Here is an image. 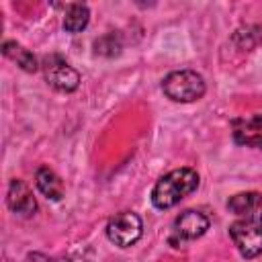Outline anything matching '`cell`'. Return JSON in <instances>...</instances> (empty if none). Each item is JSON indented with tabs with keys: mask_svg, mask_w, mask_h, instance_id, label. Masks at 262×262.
I'll return each mask as SVG.
<instances>
[{
	"mask_svg": "<svg viewBox=\"0 0 262 262\" xmlns=\"http://www.w3.org/2000/svg\"><path fill=\"white\" fill-rule=\"evenodd\" d=\"M196 186H199V174L192 168H176L156 182L151 190V203L158 209H170L178 205L184 196L194 192Z\"/></svg>",
	"mask_w": 262,
	"mask_h": 262,
	"instance_id": "cell-1",
	"label": "cell"
},
{
	"mask_svg": "<svg viewBox=\"0 0 262 262\" xmlns=\"http://www.w3.org/2000/svg\"><path fill=\"white\" fill-rule=\"evenodd\" d=\"M164 94L174 102H192L205 94V80L192 70H178L164 78Z\"/></svg>",
	"mask_w": 262,
	"mask_h": 262,
	"instance_id": "cell-2",
	"label": "cell"
},
{
	"mask_svg": "<svg viewBox=\"0 0 262 262\" xmlns=\"http://www.w3.org/2000/svg\"><path fill=\"white\" fill-rule=\"evenodd\" d=\"M141 233H143L141 217L131 211H123V213L115 215L113 219H108V223H106V237L119 248L133 246L141 237Z\"/></svg>",
	"mask_w": 262,
	"mask_h": 262,
	"instance_id": "cell-3",
	"label": "cell"
},
{
	"mask_svg": "<svg viewBox=\"0 0 262 262\" xmlns=\"http://www.w3.org/2000/svg\"><path fill=\"white\" fill-rule=\"evenodd\" d=\"M43 74L49 86H53L59 92H74L80 84V74L61 57V55H47L43 57Z\"/></svg>",
	"mask_w": 262,
	"mask_h": 262,
	"instance_id": "cell-4",
	"label": "cell"
},
{
	"mask_svg": "<svg viewBox=\"0 0 262 262\" xmlns=\"http://www.w3.org/2000/svg\"><path fill=\"white\" fill-rule=\"evenodd\" d=\"M229 235L244 258H256L262 254V229L256 223L248 219L235 221L229 227Z\"/></svg>",
	"mask_w": 262,
	"mask_h": 262,
	"instance_id": "cell-5",
	"label": "cell"
},
{
	"mask_svg": "<svg viewBox=\"0 0 262 262\" xmlns=\"http://www.w3.org/2000/svg\"><path fill=\"white\" fill-rule=\"evenodd\" d=\"M6 203H8V209L16 215H23V217H29L37 211V201L31 192V188L23 182V180H10L8 184V194H6Z\"/></svg>",
	"mask_w": 262,
	"mask_h": 262,
	"instance_id": "cell-6",
	"label": "cell"
},
{
	"mask_svg": "<svg viewBox=\"0 0 262 262\" xmlns=\"http://www.w3.org/2000/svg\"><path fill=\"white\" fill-rule=\"evenodd\" d=\"M209 229V219L201 211H184L174 219V233L182 239H196Z\"/></svg>",
	"mask_w": 262,
	"mask_h": 262,
	"instance_id": "cell-7",
	"label": "cell"
},
{
	"mask_svg": "<svg viewBox=\"0 0 262 262\" xmlns=\"http://www.w3.org/2000/svg\"><path fill=\"white\" fill-rule=\"evenodd\" d=\"M35 184H37L39 192H41L43 196L51 199V201H59V199L63 196V182H61L59 176H57L51 168H47V166H43V168L37 170V174H35Z\"/></svg>",
	"mask_w": 262,
	"mask_h": 262,
	"instance_id": "cell-8",
	"label": "cell"
},
{
	"mask_svg": "<svg viewBox=\"0 0 262 262\" xmlns=\"http://www.w3.org/2000/svg\"><path fill=\"white\" fill-rule=\"evenodd\" d=\"M2 53H4L8 59L16 61V66H20L25 72H35V70L39 68L35 55H33L31 51H27L23 45H18L16 41H4V43H2Z\"/></svg>",
	"mask_w": 262,
	"mask_h": 262,
	"instance_id": "cell-9",
	"label": "cell"
},
{
	"mask_svg": "<svg viewBox=\"0 0 262 262\" xmlns=\"http://www.w3.org/2000/svg\"><path fill=\"white\" fill-rule=\"evenodd\" d=\"M262 207V194L260 192H239L233 194L227 201V209L235 215H250Z\"/></svg>",
	"mask_w": 262,
	"mask_h": 262,
	"instance_id": "cell-10",
	"label": "cell"
},
{
	"mask_svg": "<svg viewBox=\"0 0 262 262\" xmlns=\"http://www.w3.org/2000/svg\"><path fill=\"white\" fill-rule=\"evenodd\" d=\"M90 20V10L86 4H70L63 16V29L68 33H80L82 29H86Z\"/></svg>",
	"mask_w": 262,
	"mask_h": 262,
	"instance_id": "cell-11",
	"label": "cell"
},
{
	"mask_svg": "<svg viewBox=\"0 0 262 262\" xmlns=\"http://www.w3.org/2000/svg\"><path fill=\"white\" fill-rule=\"evenodd\" d=\"M119 51H121V39L115 33H106L94 41V53L96 55L113 57V55H119Z\"/></svg>",
	"mask_w": 262,
	"mask_h": 262,
	"instance_id": "cell-12",
	"label": "cell"
},
{
	"mask_svg": "<svg viewBox=\"0 0 262 262\" xmlns=\"http://www.w3.org/2000/svg\"><path fill=\"white\" fill-rule=\"evenodd\" d=\"M237 143H244V145H252V147H258L262 149V133L260 135H248V137H239L235 139Z\"/></svg>",
	"mask_w": 262,
	"mask_h": 262,
	"instance_id": "cell-13",
	"label": "cell"
},
{
	"mask_svg": "<svg viewBox=\"0 0 262 262\" xmlns=\"http://www.w3.org/2000/svg\"><path fill=\"white\" fill-rule=\"evenodd\" d=\"M55 262H88V260H84L80 256H63V258H57Z\"/></svg>",
	"mask_w": 262,
	"mask_h": 262,
	"instance_id": "cell-14",
	"label": "cell"
},
{
	"mask_svg": "<svg viewBox=\"0 0 262 262\" xmlns=\"http://www.w3.org/2000/svg\"><path fill=\"white\" fill-rule=\"evenodd\" d=\"M260 229H262V213H260Z\"/></svg>",
	"mask_w": 262,
	"mask_h": 262,
	"instance_id": "cell-15",
	"label": "cell"
}]
</instances>
